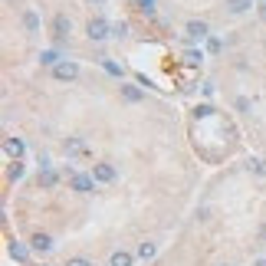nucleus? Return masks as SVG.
<instances>
[{
  "label": "nucleus",
  "instance_id": "f257e3e1",
  "mask_svg": "<svg viewBox=\"0 0 266 266\" xmlns=\"http://www.w3.org/2000/svg\"><path fill=\"white\" fill-rule=\"evenodd\" d=\"M105 36H112V26L102 17H96V20H89V40H96V43H102Z\"/></svg>",
  "mask_w": 266,
  "mask_h": 266
},
{
  "label": "nucleus",
  "instance_id": "f03ea898",
  "mask_svg": "<svg viewBox=\"0 0 266 266\" xmlns=\"http://www.w3.org/2000/svg\"><path fill=\"white\" fill-rule=\"evenodd\" d=\"M92 177H96L99 184H112V181H115V168H112L109 161H99V165L92 168Z\"/></svg>",
  "mask_w": 266,
  "mask_h": 266
},
{
  "label": "nucleus",
  "instance_id": "7ed1b4c3",
  "mask_svg": "<svg viewBox=\"0 0 266 266\" xmlns=\"http://www.w3.org/2000/svg\"><path fill=\"white\" fill-rule=\"evenodd\" d=\"M53 76L63 79V82H69V79L79 76V66H76V63H69V59H66V63H56V66H53Z\"/></svg>",
  "mask_w": 266,
  "mask_h": 266
},
{
  "label": "nucleus",
  "instance_id": "20e7f679",
  "mask_svg": "<svg viewBox=\"0 0 266 266\" xmlns=\"http://www.w3.org/2000/svg\"><path fill=\"white\" fill-rule=\"evenodd\" d=\"M92 184H96V177H92V174H73V191H79V194H89Z\"/></svg>",
  "mask_w": 266,
  "mask_h": 266
},
{
  "label": "nucleus",
  "instance_id": "39448f33",
  "mask_svg": "<svg viewBox=\"0 0 266 266\" xmlns=\"http://www.w3.org/2000/svg\"><path fill=\"white\" fill-rule=\"evenodd\" d=\"M188 36H191V40H204V36H207V23L191 20V23H188Z\"/></svg>",
  "mask_w": 266,
  "mask_h": 266
},
{
  "label": "nucleus",
  "instance_id": "423d86ee",
  "mask_svg": "<svg viewBox=\"0 0 266 266\" xmlns=\"http://www.w3.org/2000/svg\"><path fill=\"white\" fill-rule=\"evenodd\" d=\"M30 243H33V250H36V253H46V250L53 246V240H49L46 233H36V237H33V240H30Z\"/></svg>",
  "mask_w": 266,
  "mask_h": 266
},
{
  "label": "nucleus",
  "instance_id": "0eeeda50",
  "mask_svg": "<svg viewBox=\"0 0 266 266\" xmlns=\"http://www.w3.org/2000/svg\"><path fill=\"white\" fill-rule=\"evenodd\" d=\"M3 148H7V155H10V158H20L23 155V142H20V138H7Z\"/></svg>",
  "mask_w": 266,
  "mask_h": 266
},
{
  "label": "nucleus",
  "instance_id": "6e6552de",
  "mask_svg": "<svg viewBox=\"0 0 266 266\" xmlns=\"http://www.w3.org/2000/svg\"><path fill=\"white\" fill-rule=\"evenodd\" d=\"M132 260H135L132 253H125V250H115L109 263H112V266H132Z\"/></svg>",
  "mask_w": 266,
  "mask_h": 266
},
{
  "label": "nucleus",
  "instance_id": "1a4fd4ad",
  "mask_svg": "<svg viewBox=\"0 0 266 266\" xmlns=\"http://www.w3.org/2000/svg\"><path fill=\"white\" fill-rule=\"evenodd\" d=\"M23 26H26V33H36V30H40V17H36L33 10H26L23 13Z\"/></svg>",
  "mask_w": 266,
  "mask_h": 266
},
{
  "label": "nucleus",
  "instance_id": "9d476101",
  "mask_svg": "<svg viewBox=\"0 0 266 266\" xmlns=\"http://www.w3.org/2000/svg\"><path fill=\"white\" fill-rule=\"evenodd\" d=\"M155 253H158V246L151 243V240H145V243L138 246V260H155Z\"/></svg>",
  "mask_w": 266,
  "mask_h": 266
},
{
  "label": "nucleus",
  "instance_id": "9b49d317",
  "mask_svg": "<svg viewBox=\"0 0 266 266\" xmlns=\"http://www.w3.org/2000/svg\"><path fill=\"white\" fill-rule=\"evenodd\" d=\"M40 184H43V188H53L56 184V171L53 168H43V171H40Z\"/></svg>",
  "mask_w": 266,
  "mask_h": 266
},
{
  "label": "nucleus",
  "instance_id": "f8f14e48",
  "mask_svg": "<svg viewBox=\"0 0 266 266\" xmlns=\"http://www.w3.org/2000/svg\"><path fill=\"white\" fill-rule=\"evenodd\" d=\"M122 96L128 102H142V89H135V86H122Z\"/></svg>",
  "mask_w": 266,
  "mask_h": 266
},
{
  "label": "nucleus",
  "instance_id": "ddd939ff",
  "mask_svg": "<svg viewBox=\"0 0 266 266\" xmlns=\"http://www.w3.org/2000/svg\"><path fill=\"white\" fill-rule=\"evenodd\" d=\"M227 7H230L233 13H243L246 7H253V0H227Z\"/></svg>",
  "mask_w": 266,
  "mask_h": 266
},
{
  "label": "nucleus",
  "instance_id": "4468645a",
  "mask_svg": "<svg viewBox=\"0 0 266 266\" xmlns=\"http://www.w3.org/2000/svg\"><path fill=\"white\" fill-rule=\"evenodd\" d=\"M53 26H56V36H59V40H63V36L69 33V20H66V17H56V23H53Z\"/></svg>",
  "mask_w": 266,
  "mask_h": 266
},
{
  "label": "nucleus",
  "instance_id": "2eb2a0df",
  "mask_svg": "<svg viewBox=\"0 0 266 266\" xmlns=\"http://www.w3.org/2000/svg\"><path fill=\"white\" fill-rule=\"evenodd\" d=\"M102 66H105V69H109V73H112V76H122V66H119V63H112V59H109V56H102Z\"/></svg>",
  "mask_w": 266,
  "mask_h": 266
},
{
  "label": "nucleus",
  "instance_id": "dca6fc26",
  "mask_svg": "<svg viewBox=\"0 0 266 266\" xmlns=\"http://www.w3.org/2000/svg\"><path fill=\"white\" fill-rule=\"evenodd\" d=\"M40 63H43V66H56V63H59V56H56L53 49H46V53L40 56Z\"/></svg>",
  "mask_w": 266,
  "mask_h": 266
},
{
  "label": "nucleus",
  "instance_id": "f3484780",
  "mask_svg": "<svg viewBox=\"0 0 266 266\" xmlns=\"http://www.w3.org/2000/svg\"><path fill=\"white\" fill-rule=\"evenodd\" d=\"M125 33H128L125 23H115V26H112V36H115V40H125Z\"/></svg>",
  "mask_w": 266,
  "mask_h": 266
},
{
  "label": "nucleus",
  "instance_id": "a211bd4d",
  "mask_svg": "<svg viewBox=\"0 0 266 266\" xmlns=\"http://www.w3.org/2000/svg\"><path fill=\"white\" fill-rule=\"evenodd\" d=\"M10 253L17 256V260H26V246H20V243H13L10 246Z\"/></svg>",
  "mask_w": 266,
  "mask_h": 266
},
{
  "label": "nucleus",
  "instance_id": "6ab92c4d",
  "mask_svg": "<svg viewBox=\"0 0 266 266\" xmlns=\"http://www.w3.org/2000/svg\"><path fill=\"white\" fill-rule=\"evenodd\" d=\"M66 151H73V155H76V151H82V142H76V138H73V142H66Z\"/></svg>",
  "mask_w": 266,
  "mask_h": 266
},
{
  "label": "nucleus",
  "instance_id": "aec40b11",
  "mask_svg": "<svg viewBox=\"0 0 266 266\" xmlns=\"http://www.w3.org/2000/svg\"><path fill=\"white\" fill-rule=\"evenodd\" d=\"M250 168H253V171H260V174H266V161H250Z\"/></svg>",
  "mask_w": 266,
  "mask_h": 266
},
{
  "label": "nucleus",
  "instance_id": "412c9836",
  "mask_svg": "<svg viewBox=\"0 0 266 266\" xmlns=\"http://www.w3.org/2000/svg\"><path fill=\"white\" fill-rule=\"evenodd\" d=\"M66 266H92V263H89V260H82V256H76V260H69Z\"/></svg>",
  "mask_w": 266,
  "mask_h": 266
},
{
  "label": "nucleus",
  "instance_id": "4be33fe9",
  "mask_svg": "<svg viewBox=\"0 0 266 266\" xmlns=\"http://www.w3.org/2000/svg\"><path fill=\"white\" fill-rule=\"evenodd\" d=\"M20 174H23V165H20V161H17V165L10 168V177H20Z\"/></svg>",
  "mask_w": 266,
  "mask_h": 266
},
{
  "label": "nucleus",
  "instance_id": "5701e85b",
  "mask_svg": "<svg viewBox=\"0 0 266 266\" xmlns=\"http://www.w3.org/2000/svg\"><path fill=\"white\" fill-rule=\"evenodd\" d=\"M260 17H263V20H266V0H263V3H260Z\"/></svg>",
  "mask_w": 266,
  "mask_h": 266
},
{
  "label": "nucleus",
  "instance_id": "b1692460",
  "mask_svg": "<svg viewBox=\"0 0 266 266\" xmlns=\"http://www.w3.org/2000/svg\"><path fill=\"white\" fill-rule=\"evenodd\" d=\"M253 266H266V260H256V263H253Z\"/></svg>",
  "mask_w": 266,
  "mask_h": 266
},
{
  "label": "nucleus",
  "instance_id": "393cba45",
  "mask_svg": "<svg viewBox=\"0 0 266 266\" xmlns=\"http://www.w3.org/2000/svg\"><path fill=\"white\" fill-rule=\"evenodd\" d=\"M99 3H102V0H99Z\"/></svg>",
  "mask_w": 266,
  "mask_h": 266
}]
</instances>
